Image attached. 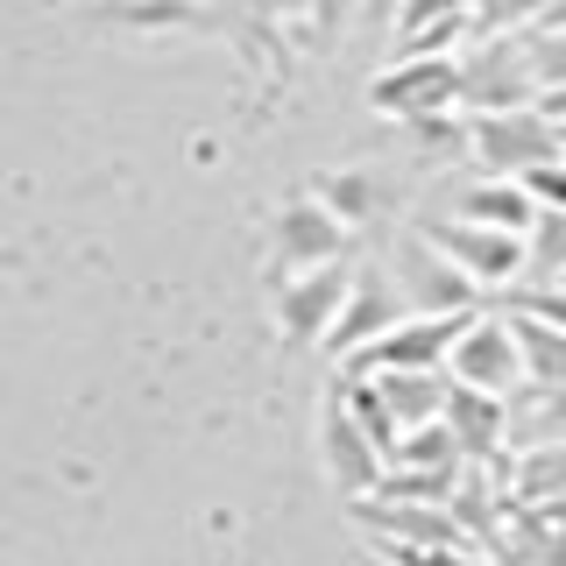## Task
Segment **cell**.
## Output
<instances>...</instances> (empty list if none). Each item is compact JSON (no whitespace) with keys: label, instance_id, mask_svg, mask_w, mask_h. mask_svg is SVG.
<instances>
[{"label":"cell","instance_id":"obj_1","mask_svg":"<svg viewBox=\"0 0 566 566\" xmlns=\"http://www.w3.org/2000/svg\"><path fill=\"white\" fill-rule=\"evenodd\" d=\"M418 234L432 241L439 255L474 283V291H510V283L524 276V234H510V227H482V220H460V212H432V220H418Z\"/></svg>","mask_w":566,"mask_h":566},{"label":"cell","instance_id":"obj_2","mask_svg":"<svg viewBox=\"0 0 566 566\" xmlns=\"http://www.w3.org/2000/svg\"><path fill=\"white\" fill-rule=\"evenodd\" d=\"M559 156V128L538 106H495V114H468V164L489 177H524L531 164Z\"/></svg>","mask_w":566,"mask_h":566},{"label":"cell","instance_id":"obj_3","mask_svg":"<svg viewBox=\"0 0 566 566\" xmlns=\"http://www.w3.org/2000/svg\"><path fill=\"white\" fill-rule=\"evenodd\" d=\"M368 106L389 114V120H418V114H447V106H460L453 50H397V57L368 78Z\"/></svg>","mask_w":566,"mask_h":566},{"label":"cell","instance_id":"obj_4","mask_svg":"<svg viewBox=\"0 0 566 566\" xmlns=\"http://www.w3.org/2000/svg\"><path fill=\"white\" fill-rule=\"evenodd\" d=\"M447 382H468V389H489V397H510L524 382V361H517V333H510L503 312H482L474 305L460 318V333L447 340Z\"/></svg>","mask_w":566,"mask_h":566},{"label":"cell","instance_id":"obj_5","mask_svg":"<svg viewBox=\"0 0 566 566\" xmlns=\"http://www.w3.org/2000/svg\"><path fill=\"white\" fill-rule=\"evenodd\" d=\"M453 64H460V106H468V114H495V106L538 99V78H531L517 35H468Z\"/></svg>","mask_w":566,"mask_h":566},{"label":"cell","instance_id":"obj_6","mask_svg":"<svg viewBox=\"0 0 566 566\" xmlns=\"http://www.w3.org/2000/svg\"><path fill=\"white\" fill-rule=\"evenodd\" d=\"M382 270L397 276L403 305L424 312V318H453V312H474V305H482V291H474V283L460 276L453 262H447L432 241L418 234V227H403V234H397V248H389V262H382Z\"/></svg>","mask_w":566,"mask_h":566},{"label":"cell","instance_id":"obj_7","mask_svg":"<svg viewBox=\"0 0 566 566\" xmlns=\"http://www.w3.org/2000/svg\"><path fill=\"white\" fill-rule=\"evenodd\" d=\"M347 276H354V262H347V255H333V262H312V270L276 276V326H283V340H297V347L326 340V326L340 318Z\"/></svg>","mask_w":566,"mask_h":566},{"label":"cell","instance_id":"obj_8","mask_svg":"<svg viewBox=\"0 0 566 566\" xmlns=\"http://www.w3.org/2000/svg\"><path fill=\"white\" fill-rule=\"evenodd\" d=\"M318 453H326V482L347 495H368L382 482V447L361 432V418L347 411V397H340V382L326 389V411H318Z\"/></svg>","mask_w":566,"mask_h":566},{"label":"cell","instance_id":"obj_9","mask_svg":"<svg viewBox=\"0 0 566 566\" xmlns=\"http://www.w3.org/2000/svg\"><path fill=\"white\" fill-rule=\"evenodd\" d=\"M397 318H411V305H403V291H397V276H389L382 262H354L347 297H340V318L326 326V347H333V354H354L361 340L389 333Z\"/></svg>","mask_w":566,"mask_h":566},{"label":"cell","instance_id":"obj_10","mask_svg":"<svg viewBox=\"0 0 566 566\" xmlns=\"http://www.w3.org/2000/svg\"><path fill=\"white\" fill-rule=\"evenodd\" d=\"M460 318H468V312H453V318L411 312V318H397L389 333H376V340H361L354 354H340V361H347V376H382V368H439V361H447V340L460 333Z\"/></svg>","mask_w":566,"mask_h":566},{"label":"cell","instance_id":"obj_11","mask_svg":"<svg viewBox=\"0 0 566 566\" xmlns=\"http://www.w3.org/2000/svg\"><path fill=\"white\" fill-rule=\"evenodd\" d=\"M270 241H276V270L291 276V270H312V262L347 255V241H354V234H347V227L312 199V191H297V199H283V206H276Z\"/></svg>","mask_w":566,"mask_h":566},{"label":"cell","instance_id":"obj_12","mask_svg":"<svg viewBox=\"0 0 566 566\" xmlns=\"http://www.w3.org/2000/svg\"><path fill=\"white\" fill-rule=\"evenodd\" d=\"M566 447V382H517L503 397V453Z\"/></svg>","mask_w":566,"mask_h":566},{"label":"cell","instance_id":"obj_13","mask_svg":"<svg viewBox=\"0 0 566 566\" xmlns=\"http://www.w3.org/2000/svg\"><path fill=\"white\" fill-rule=\"evenodd\" d=\"M439 424L453 432L460 460H482V468H495V460H503V397H489V389H468V382H447Z\"/></svg>","mask_w":566,"mask_h":566},{"label":"cell","instance_id":"obj_14","mask_svg":"<svg viewBox=\"0 0 566 566\" xmlns=\"http://www.w3.org/2000/svg\"><path fill=\"white\" fill-rule=\"evenodd\" d=\"M495 489H503V503H531V510L566 503V447L503 453V460H495Z\"/></svg>","mask_w":566,"mask_h":566},{"label":"cell","instance_id":"obj_15","mask_svg":"<svg viewBox=\"0 0 566 566\" xmlns=\"http://www.w3.org/2000/svg\"><path fill=\"white\" fill-rule=\"evenodd\" d=\"M376 389V403L389 411L397 432H411V424H432L439 403H447V368H382V376H368Z\"/></svg>","mask_w":566,"mask_h":566},{"label":"cell","instance_id":"obj_16","mask_svg":"<svg viewBox=\"0 0 566 566\" xmlns=\"http://www.w3.org/2000/svg\"><path fill=\"white\" fill-rule=\"evenodd\" d=\"M312 199H318V206H326L333 220H340L347 234H354V227H376L382 212H389V185H382L376 170L347 164V170H318V177H312Z\"/></svg>","mask_w":566,"mask_h":566},{"label":"cell","instance_id":"obj_17","mask_svg":"<svg viewBox=\"0 0 566 566\" xmlns=\"http://www.w3.org/2000/svg\"><path fill=\"white\" fill-rule=\"evenodd\" d=\"M453 212L460 220H482V227H510V234H531V220H538V206H531V191L517 177H489V170L453 191Z\"/></svg>","mask_w":566,"mask_h":566},{"label":"cell","instance_id":"obj_18","mask_svg":"<svg viewBox=\"0 0 566 566\" xmlns=\"http://www.w3.org/2000/svg\"><path fill=\"white\" fill-rule=\"evenodd\" d=\"M510 333H517V361H524V382H566V326L538 312H517L510 305Z\"/></svg>","mask_w":566,"mask_h":566},{"label":"cell","instance_id":"obj_19","mask_svg":"<svg viewBox=\"0 0 566 566\" xmlns=\"http://www.w3.org/2000/svg\"><path fill=\"white\" fill-rule=\"evenodd\" d=\"M559 270H566V212H538L524 234V276L553 283Z\"/></svg>","mask_w":566,"mask_h":566},{"label":"cell","instance_id":"obj_20","mask_svg":"<svg viewBox=\"0 0 566 566\" xmlns=\"http://www.w3.org/2000/svg\"><path fill=\"white\" fill-rule=\"evenodd\" d=\"M517 185L531 191V206H538V212H566V156H553V164H531Z\"/></svg>","mask_w":566,"mask_h":566},{"label":"cell","instance_id":"obj_21","mask_svg":"<svg viewBox=\"0 0 566 566\" xmlns=\"http://www.w3.org/2000/svg\"><path fill=\"white\" fill-rule=\"evenodd\" d=\"M361 14V0H305V29H312V43L326 50V43H340V29Z\"/></svg>","mask_w":566,"mask_h":566},{"label":"cell","instance_id":"obj_22","mask_svg":"<svg viewBox=\"0 0 566 566\" xmlns=\"http://www.w3.org/2000/svg\"><path fill=\"white\" fill-rule=\"evenodd\" d=\"M248 14H262V22H283V14L305 22V0H248Z\"/></svg>","mask_w":566,"mask_h":566},{"label":"cell","instance_id":"obj_23","mask_svg":"<svg viewBox=\"0 0 566 566\" xmlns=\"http://www.w3.org/2000/svg\"><path fill=\"white\" fill-rule=\"evenodd\" d=\"M199 8H227V0H199Z\"/></svg>","mask_w":566,"mask_h":566},{"label":"cell","instance_id":"obj_24","mask_svg":"<svg viewBox=\"0 0 566 566\" xmlns=\"http://www.w3.org/2000/svg\"><path fill=\"white\" fill-rule=\"evenodd\" d=\"M553 283H559V291H566V270H559V276H553Z\"/></svg>","mask_w":566,"mask_h":566}]
</instances>
